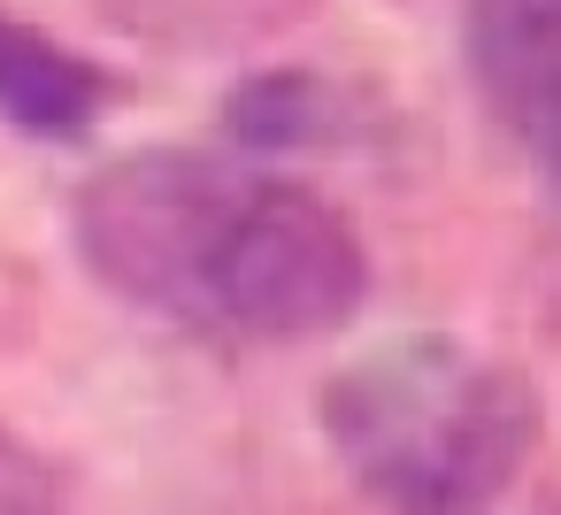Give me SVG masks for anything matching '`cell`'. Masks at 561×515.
I'll list each match as a JSON object with an SVG mask.
<instances>
[{
    "label": "cell",
    "instance_id": "obj_5",
    "mask_svg": "<svg viewBox=\"0 0 561 515\" xmlns=\"http://www.w3.org/2000/svg\"><path fill=\"white\" fill-rule=\"evenodd\" d=\"M108 85L93 62H78L70 47H55L47 32L0 16V124H16L24 139H47V147H70L93 131Z\"/></svg>",
    "mask_w": 561,
    "mask_h": 515
},
{
    "label": "cell",
    "instance_id": "obj_2",
    "mask_svg": "<svg viewBox=\"0 0 561 515\" xmlns=\"http://www.w3.org/2000/svg\"><path fill=\"white\" fill-rule=\"evenodd\" d=\"M369 300V254L346 208L293 178H239L208 270H201V331H239L270 346L331 339Z\"/></svg>",
    "mask_w": 561,
    "mask_h": 515
},
{
    "label": "cell",
    "instance_id": "obj_3",
    "mask_svg": "<svg viewBox=\"0 0 561 515\" xmlns=\"http://www.w3.org/2000/svg\"><path fill=\"white\" fill-rule=\"evenodd\" d=\"M239 162L201 147H139L101 162L70 201L78 262L131 308H154L170 323L201 316V270L208 239L239 193Z\"/></svg>",
    "mask_w": 561,
    "mask_h": 515
},
{
    "label": "cell",
    "instance_id": "obj_1",
    "mask_svg": "<svg viewBox=\"0 0 561 515\" xmlns=\"http://www.w3.org/2000/svg\"><path fill=\"white\" fill-rule=\"evenodd\" d=\"M316 423L346 477L385 507H484L538 454V392L515 362L415 331L346 362L316 392Z\"/></svg>",
    "mask_w": 561,
    "mask_h": 515
},
{
    "label": "cell",
    "instance_id": "obj_6",
    "mask_svg": "<svg viewBox=\"0 0 561 515\" xmlns=\"http://www.w3.org/2000/svg\"><path fill=\"white\" fill-rule=\"evenodd\" d=\"M224 131L247 154H308L346 139V101L316 70H254L224 93Z\"/></svg>",
    "mask_w": 561,
    "mask_h": 515
},
{
    "label": "cell",
    "instance_id": "obj_7",
    "mask_svg": "<svg viewBox=\"0 0 561 515\" xmlns=\"http://www.w3.org/2000/svg\"><path fill=\"white\" fill-rule=\"evenodd\" d=\"M62 469L47 454H32L9 423H0V515H39V507H62Z\"/></svg>",
    "mask_w": 561,
    "mask_h": 515
},
{
    "label": "cell",
    "instance_id": "obj_4",
    "mask_svg": "<svg viewBox=\"0 0 561 515\" xmlns=\"http://www.w3.org/2000/svg\"><path fill=\"white\" fill-rule=\"evenodd\" d=\"M461 55L484 116L561 193V0H469Z\"/></svg>",
    "mask_w": 561,
    "mask_h": 515
}]
</instances>
